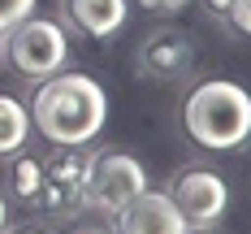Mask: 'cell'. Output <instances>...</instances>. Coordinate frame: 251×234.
Here are the masks:
<instances>
[{
    "label": "cell",
    "mask_w": 251,
    "mask_h": 234,
    "mask_svg": "<svg viewBox=\"0 0 251 234\" xmlns=\"http://www.w3.org/2000/svg\"><path fill=\"white\" fill-rule=\"evenodd\" d=\"M26 113L44 143L87 148L108 122V96L91 74H48L35 82Z\"/></svg>",
    "instance_id": "1"
},
{
    "label": "cell",
    "mask_w": 251,
    "mask_h": 234,
    "mask_svg": "<svg viewBox=\"0 0 251 234\" xmlns=\"http://www.w3.org/2000/svg\"><path fill=\"white\" fill-rule=\"evenodd\" d=\"M182 130L203 152H238L251 139V91L234 78H203L182 100Z\"/></svg>",
    "instance_id": "2"
},
{
    "label": "cell",
    "mask_w": 251,
    "mask_h": 234,
    "mask_svg": "<svg viewBox=\"0 0 251 234\" xmlns=\"http://www.w3.org/2000/svg\"><path fill=\"white\" fill-rule=\"evenodd\" d=\"M0 61L26 82H39L48 74H61L70 65V35L52 18H26L13 30L0 35Z\"/></svg>",
    "instance_id": "3"
},
{
    "label": "cell",
    "mask_w": 251,
    "mask_h": 234,
    "mask_svg": "<svg viewBox=\"0 0 251 234\" xmlns=\"http://www.w3.org/2000/svg\"><path fill=\"white\" fill-rule=\"evenodd\" d=\"M148 191V169L143 160L117 148H91V165H87V191H82V208L96 212L104 221H113L134 195Z\"/></svg>",
    "instance_id": "4"
},
{
    "label": "cell",
    "mask_w": 251,
    "mask_h": 234,
    "mask_svg": "<svg viewBox=\"0 0 251 234\" xmlns=\"http://www.w3.org/2000/svg\"><path fill=\"white\" fill-rule=\"evenodd\" d=\"M87 165H91V143L87 148H61L52 143V152L44 156V195L39 208L44 217H74L82 208V191H87Z\"/></svg>",
    "instance_id": "5"
},
{
    "label": "cell",
    "mask_w": 251,
    "mask_h": 234,
    "mask_svg": "<svg viewBox=\"0 0 251 234\" xmlns=\"http://www.w3.org/2000/svg\"><path fill=\"white\" fill-rule=\"evenodd\" d=\"M165 195L174 200V208L182 212V221H186L191 230H200V226H217V221L226 217V208H229L226 178H221L217 169H200V165L177 169Z\"/></svg>",
    "instance_id": "6"
},
{
    "label": "cell",
    "mask_w": 251,
    "mask_h": 234,
    "mask_svg": "<svg viewBox=\"0 0 251 234\" xmlns=\"http://www.w3.org/2000/svg\"><path fill=\"white\" fill-rule=\"evenodd\" d=\"M191 65H195V48L182 30H151L134 48V70L156 82H174V78L191 74Z\"/></svg>",
    "instance_id": "7"
},
{
    "label": "cell",
    "mask_w": 251,
    "mask_h": 234,
    "mask_svg": "<svg viewBox=\"0 0 251 234\" xmlns=\"http://www.w3.org/2000/svg\"><path fill=\"white\" fill-rule=\"evenodd\" d=\"M113 221H117V234H186L191 230L182 221V212L174 208V200L165 191H151V186L143 195H134Z\"/></svg>",
    "instance_id": "8"
},
{
    "label": "cell",
    "mask_w": 251,
    "mask_h": 234,
    "mask_svg": "<svg viewBox=\"0 0 251 234\" xmlns=\"http://www.w3.org/2000/svg\"><path fill=\"white\" fill-rule=\"evenodd\" d=\"M61 18L87 39H113L130 18V0H61Z\"/></svg>",
    "instance_id": "9"
},
{
    "label": "cell",
    "mask_w": 251,
    "mask_h": 234,
    "mask_svg": "<svg viewBox=\"0 0 251 234\" xmlns=\"http://www.w3.org/2000/svg\"><path fill=\"white\" fill-rule=\"evenodd\" d=\"M4 186L9 195L22 208H39V195H44V156L35 152H13L9 156V174H4Z\"/></svg>",
    "instance_id": "10"
},
{
    "label": "cell",
    "mask_w": 251,
    "mask_h": 234,
    "mask_svg": "<svg viewBox=\"0 0 251 234\" xmlns=\"http://www.w3.org/2000/svg\"><path fill=\"white\" fill-rule=\"evenodd\" d=\"M30 139V113L18 96H4L0 91V156H13L26 148Z\"/></svg>",
    "instance_id": "11"
},
{
    "label": "cell",
    "mask_w": 251,
    "mask_h": 234,
    "mask_svg": "<svg viewBox=\"0 0 251 234\" xmlns=\"http://www.w3.org/2000/svg\"><path fill=\"white\" fill-rule=\"evenodd\" d=\"M35 4H39V0H0V35L13 30L18 22H26V18L35 13Z\"/></svg>",
    "instance_id": "12"
},
{
    "label": "cell",
    "mask_w": 251,
    "mask_h": 234,
    "mask_svg": "<svg viewBox=\"0 0 251 234\" xmlns=\"http://www.w3.org/2000/svg\"><path fill=\"white\" fill-rule=\"evenodd\" d=\"M221 18H226L229 30H238V35H247V39H251V0H234Z\"/></svg>",
    "instance_id": "13"
},
{
    "label": "cell",
    "mask_w": 251,
    "mask_h": 234,
    "mask_svg": "<svg viewBox=\"0 0 251 234\" xmlns=\"http://www.w3.org/2000/svg\"><path fill=\"white\" fill-rule=\"evenodd\" d=\"M134 4H139V9H148V13H165V18H169V13H182L191 0H134Z\"/></svg>",
    "instance_id": "14"
},
{
    "label": "cell",
    "mask_w": 251,
    "mask_h": 234,
    "mask_svg": "<svg viewBox=\"0 0 251 234\" xmlns=\"http://www.w3.org/2000/svg\"><path fill=\"white\" fill-rule=\"evenodd\" d=\"M70 234H113V230H108L104 221H82V226H74Z\"/></svg>",
    "instance_id": "15"
},
{
    "label": "cell",
    "mask_w": 251,
    "mask_h": 234,
    "mask_svg": "<svg viewBox=\"0 0 251 234\" xmlns=\"http://www.w3.org/2000/svg\"><path fill=\"white\" fill-rule=\"evenodd\" d=\"M9 230V195H4V191H0V234Z\"/></svg>",
    "instance_id": "16"
},
{
    "label": "cell",
    "mask_w": 251,
    "mask_h": 234,
    "mask_svg": "<svg viewBox=\"0 0 251 234\" xmlns=\"http://www.w3.org/2000/svg\"><path fill=\"white\" fill-rule=\"evenodd\" d=\"M203 4H208V13H217V18H221L229 4H234V0H203Z\"/></svg>",
    "instance_id": "17"
},
{
    "label": "cell",
    "mask_w": 251,
    "mask_h": 234,
    "mask_svg": "<svg viewBox=\"0 0 251 234\" xmlns=\"http://www.w3.org/2000/svg\"><path fill=\"white\" fill-rule=\"evenodd\" d=\"M4 234H48L44 226H18V230H4Z\"/></svg>",
    "instance_id": "18"
},
{
    "label": "cell",
    "mask_w": 251,
    "mask_h": 234,
    "mask_svg": "<svg viewBox=\"0 0 251 234\" xmlns=\"http://www.w3.org/2000/svg\"><path fill=\"white\" fill-rule=\"evenodd\" d=\"M186 234H217L212 226H200V230H186Z\"/></svg>",
    "instance_id": "19"
}]
</instances>
